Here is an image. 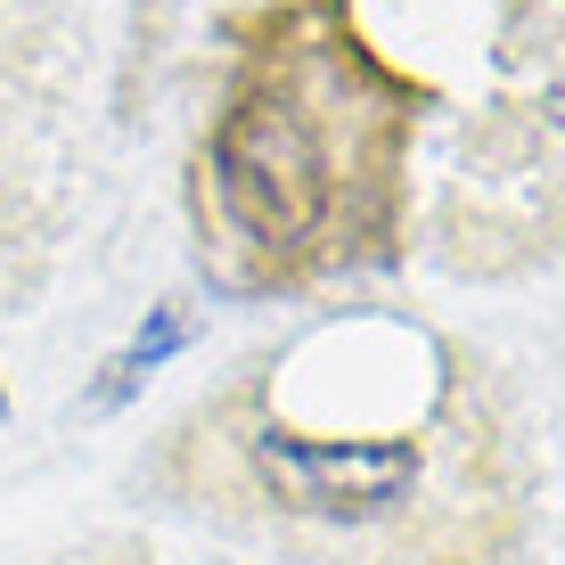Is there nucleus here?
Here are the masks:
<instances>
[{"mask_svg":"<svg viewBox=\"0 0 565 565\" xmlns=\"http://www.w3.org/2000/svg\"><path fill=\"white\" fill-rule=\"evenodd\" d=\"M344 394L296 344L213 377L131 459V492L279 565H533L550 533V435L476 337L426 328L411 385H385V320L344 328Z\"/></svg>","mask_w":565,"mask_h":565,"instance_id":"obj_1","label":"nucleus"},{"mask_svg":"<svg viewBox=\"0 0 565 565\" xmlns=\"http://www.w3.org/2000/svg\"><path fill=\"white\" fill-rule=\"evenodd\" d=\"M418 90L337 0L246 25L198 140V246L230 296H311L402 255Z\"/></svg>","mask_w":565,"mask_h":565,"instance_id":"obj_2","label":"nucleus"}]
</instances>
